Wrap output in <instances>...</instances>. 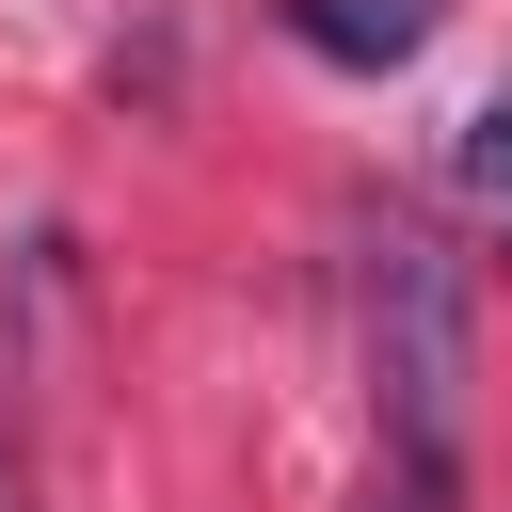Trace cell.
Listing matches in <instances>:
<instances>
[{"label":"cell","mask_w":512,"mask_h":512,"mask_svg":"<svg viewBox=\"0 0 512 512\" xmlns=\"http://www.w3.org/2000/svg\"><path fill=\"white\" fill-rule=\"evenodd\" d=\"M352 336H368L384 464L448 480V464H464V384H480V320H464V256L432 240V208H368V256H352Z\"/></svg>","instance_id":"1"},{"label":"cell","mask_w":512,"mask_h":512,"mask_svg":"<svg viewBox=\"0 0 512 512\" xmlns=\"http://www.w3.org/2000/svg\"><path fill=\"white\" fill-rule=\"evenodd\" d=\"M272 32H288L304 64H336V80H400V64L448 32V0H272Z\"/></svg>","instance_id":"2"},{"label":"cell","mask_w":512,"mask_h":512,"mask_svg":"<svg viewBox=\"0 0 512 512\" xmlns=\"http://www.w3.org/2000/svg\"><path fill=\"white\" fill-rule=\"evenodd\" d=\"M464 192H512V96H496V112L464 128Z\"/></svg>","instance_id":"3"},{"label":"cell","mask_w":512,"mask_h":512,"mask_svg":"<svg viewBox=\"0 0 512 512\" xmlns=\"http://www.w3.org/2000/svg\"><path fill=\"white\" fill-rule=\"evenodd\" d=\"M352 512H448V480H416V464H384V480H368Z\"/></svg>","instance_id":"4"}]
</instances>
